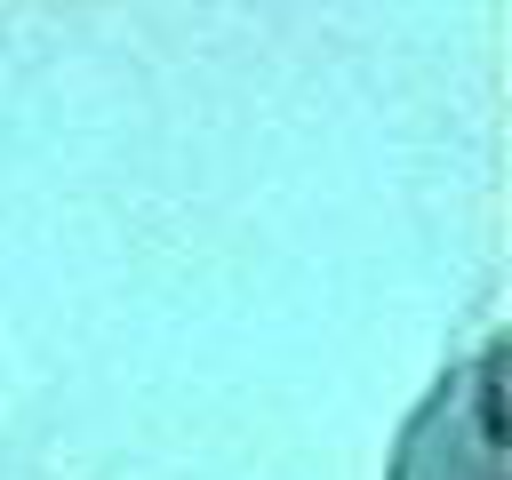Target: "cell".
Segmentation results:
<instances>
[{
  "instance_id": "6da1fadb",
  "label": "cell",
  "mask_w": 512,
  "mask_h": 480,
  "mask_svg": "<svg viewBox=\"0 0 512 480\" xmlns=\"http://www.w3.org/2000/svg\"><path fill=\"white\" fill-rule=\"evenodd\" d=\"M504 344H480L416 416L392 480H504Z\"/></svg>"
}]
</instances>
